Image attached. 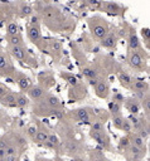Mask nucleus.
Here are the masks:
<instances>
[{
  "label": "nucleus",
  "mask_w": 150,
  "mask_h": 161,
  "mask_svg": "<svg viewBox=\"0 0 150 161\" xmlns=\"http://www.w3.org/2000/svg\"><path fill=\"white\" fill-rule=\"evenodd\" d=\"M90 25H91V29H92V33L95 34V37H97V38H104L105 35H107V27H106L105 24L90 23Z\"/></svg>",
  "instance_id": "1"
},
{
  "label": "nucleus",
  "mask_w": 150,
  "mask_h": 161,
  "mask_svg": "<svg viewBox=\"0 0 150 161\" xmlns=\"http://www.w3.org/2000/svg\"><path fill=\"white\" fill-rule=\"evenodd\" d=\"M96 93H97L98 97L101 98L107 97V94H109V84H107V82H105V80L97 82V84H96Z\"/></svg>",
  "instance_id": "2"
},
{
  "label": "nucleus",
  "mask_w": 150,
  "mask_h": 161,
  "mask_svg": "<svg viewBox=\"0 0 150 161\" xmlns=\"http://www.w3.org/2000/svg\"><path fill=\"white\" fill-rule=\"evenodd\" d=\"M129 63L131 64V67H134V68H140L141 63H143V59L139 56V53L131 52L129 54Z\"/></svg>",
  "instance_id": "3"
},
{
  "label": "nucleus",
  "mask_w": 150,
  "mask_h": 161,
  "mask_svg": "<svg viewBox=\"0 0 150 161\" xmlns=\"http://www.w3.org/2000/svg\"><path fill=\"white\" fill-rule=\"evenodd\" d=\"M12 53L13 56L18 59H20V61H25L28 56H27V52H25V49H24L23 47H13L12 48Z\"/></svg>",
  "instance_id": "4"
},
{
  "label": "nucleus",
  "mask_w": 150,
  "mask_h": 161,
  "mask_svg": "<svg viewBox=\"0 0 150 161\" xmlns=\"http://www.w3.org/2000/svg\"><path fill=\"white\" fill-rule=\"evenodd\" d=\"M102 47L105 48H114L116 46V37L114 34H109V35H105L102 38V42H101Z\"/></svg>",
  "instance_id": "5"
},
{
  "label": "nucleus",
  "mask_w": 150,
  "mask_h": 161,
  "mask_svg": "<svg viewBox=\"0 0 150 161\" xmlns=\"http://www.w3.org/2000/svg\"><path fill=\"white\" fill-rule=\"evenodd\" d=\"M102 9L105 12L110 13V14H117L120 12V6L117 5L116 3H111V1H107V3H104L102 4Z\"/></svg>",
  "instance_id": "6"
},
{
  "label": "nucleus",
  "mask_w": 150,
  "mask_h": 161,
  "mask_svg": "<svg viewBox=\"0 0 150 161\" xmlns=\"http://www.w3.org/2000/svg\"><path fill=\"white\" fill-rule=\"evenodd\" d=\"M1 99V103H4L5 106H9V107H15L17 104H15V99H17V96L15 94H13V93H8L5 94L4 97L0 98Z\"/></svg>",
  "instance_id": "7"
},
{
  "label": "nucleus",
  "mask_w": 150,
  "mask_h": 161,
  "mask_svg": "<svg viewBox=\"0 0 150 161\" xmlns=\"http://www.w3.org/2000/svg\"><path fill=\"white\" fill-rule=\"evenodd\" d=\"M28 37H29V39L32 40V42L37 43L38 40L41 39V30H39V28H35V27H29V29H28Z\"/></svg>",
  "instance_id": "8"
},
{
  "label": "nucleus",
  "mask_w": 150,
  "mask_h": 161,
  "mask_svg": "<svg viewBox=\"0 0 150 161\" xmlns=\"http://www.w3.org/2000/svg\"><path fill=\"white\" fill-rule=\"evenodd\" d=\"M91 137L93 140H96L100 145L102 146H107V137L104 135V132H96V131H91Z\"/></svg>",
  "instance_id": "9"
},
{
  "label": "nucleus",
  "mask_w": 150,
  "mask_h": 161,
  "mask_svg": "<svg viewBox=\"0 0 150 161\" xmlns=\"http://www.w3.org/2000/svg\"><path fill=\"white\" fill-rule=\"evenodd\" d=\"M29 93V97L33 98V99H38V98H41L42 96H43V93H44V89L42 88V87H32L28 91Z\"/></svg>",
  "instance_id": "10"
},
{
  "label": "nucleus",
  "mask_w": 150,
  "mask_h": 161,
  "mask_svg": "<svg viewBox=\"0 0 150 161\" xmlns=\"http://www.w3.org/2000/svg\"><path fill=\"white\" fill-rule=\"evenodd\" d=\"M48 132H47L46 130H42V131H37V133H35V141L37 142H41V144H44L47 140H48Z\"/></svg>",
  "instance_id": "11"
},
{
  "label": "nucleus",
  "mask_w": 150,
  "mask_h": 161,
  "mask_svg": "<svg viewBox=\"0 0 150 161\" xmlns=\"http://www.w3.org/2000/svg\"><path fill=\"white\" fill-rule=\"evenodd\" d=\"M119 79L121 82V84L124 87H130L131 86V83H133V79H131V77L126 73H120L119 74Z\"/></svg>",
  "instance_id": "12"
},
{
  "label": "nucleus",
  "mask_w": 150,
  "mask_h": 161,
  "mask_svg": "<svg viewBox=\"0 0 150 161\" xmlns=\"http://www.w3.org/2000/svg\"><path fill=\"white\" fill-rule=\"evenodd\" d=\"M148 88V83L144 80H135L133 84V89H135L136 92H144Z\"/></svg>",
  "instance_id": "13"
},
{
  "label": "nucleus",
  "mask_w": 150,
  "mask_h": 161,
  "mask_svg": "<svg viewBox=\"0 0 150 161\" xmlns=\"http://www.w3.org/2000/svg\"><path fill=\"white\" fill-rule=\"evenodd\" d=\"M129 47H130V49H134V51L140 48V42H139L138 37L135 34L130 35V38H129Z\"/></svg>",
  "instance_id": "14"
},
{
  "label": "nucleus",
  "mask_w": 150,
  "mask_h": 161,
  "mask_svg": "<svg viewBox=\"0 0 150 161\" xmlns=\"http://www.w3.org/2000/svg\"><path fill=\"white\" fill-rule=\"evenodd\" d=\"M126 107H127V109L133 113V115H136L139 112V109H140V107H139V103L136 102V101H129L127 102V104H126Z\"/></svg>",
  "instance_id": "15"
},
{
  "label": "nucleus",
  "mask_w": 150,
  "mask_h": 161,
  "mask_svg": "<svg viewBox=\"0 0 150 161\" xmlns=\"http://www.w3.org/2000/svg\"><path fill=\"white\" fill-rule=\"evenodd\" d=\"M131 145H134V146H136V147H140V149H144L145 146V142H144V138H141L139 135H136V136H134L133 138H131Z\"/></svg>",
  "instance_id": "16"
},
{
  "label": "nucleus",
  "mask_w": 150,
  "mask_h": 161,
  "mask_svg": "<svg viewBox=\"0 0 150 161\" xmlns=\"http://www.w3.org/2000/svg\"><path fill=\"white\" fill-rule=\"evenodd\" d=\"M6 32H8V34L10 35H18V25L17 23H13V22H10V23H8V25H6Z\"/></svg>",
  "instance_id": "17"
},
{
  "label": "nucleus",
  "mask_w": 150,
  "mask_h": 161,
  "mask_svg": "<svg viewBox=\"0 0 150 161\" xmlns=\"http://www.w3.org/2000/svg\"><path fill=\"white\" fill-rule=\"evenodd\" d=\"M47 103L49 104V107H52V108L59 107V101H58V98L56 97V96H52V94H49V96L47 97Z\"/></svg>",
  "instance_id": "18"
},
{
  "label": "nucleus",
  "mask_w": 150,
  "mask_h": 161,
  "mask_svg": "<svg viewBox=\"0 0 150 161\" xmlns=\"http://www.w3.org/2000/svg\"><path fill=\"white\" fill-rule=\"evenodd\" d=\"M15 104H17V107H25L28 104V98L23 96V94H19V96H17Z\"/></svg>",
  "instance_id": "19"
},
{
  "label": "nucleus",
  "mask_w": 150,
  "mask_h": 161,
  "mask_svg": "<svg viewBox=\"0 0 150 161\" xmlns=\"http://www.w3.org/2000/svg\"><path fill=\"white\" fill-rule=\"evenodd\" d=\"M18 84H19V87H20V89H23V91H27L29 88V80L25 78V77H23V76H20L19 78H18Z\"/></svg>",
  "instance_id": "20"
},
{
  "label": "nucleus",
  "mask_w": 150,
  "mask_h": 161,
  "mask_svg": "<svg viewBox=\"0 0 150 161\" xmlns=\"http://www.w3.org/2000/svg\"><path fill=\"white\" fill-rule=\"evenodd\" d=\"M76 117L80 121H85V122L88 121V113H87L86 109H77L76 111Z\"/></svg>",
  "instance_id": "21"
},
{
  "label": "nucleus",
  "mask_w": 150,
  "mask_h": 161,
  "mask_svg": "<svg viewBox=\"0 0 150 161\" xmlns=\"http://www.w3.org/2000/svg\"><path fill=\"white\" fill-rule=\"evenodd\" d=\"M82 73L86 76V77H88L90 79L96 78V76H97V72H96L95 69H92V68H85L83 71H82Z\"/></svg>",
  "instance_id": "22"
},
{
  "label": "nucleus",
  "mask_w": 150,
  "mask_h": 161,
  "mask_svg": "<svg viewBox=\"0 0 150 161\" xmlns=\"http://www.w3.org/2000/svg\"><path fill=\"white\" fill-rule=\"evenodd\" d=\"M9 43H10L13 47H20L22 46V38H20L19 35H12Z\"/></svg>",
  "instance_id": "23"
},
{
  "label": "nucleus",
  "mask_w": 150,
  "mask_h": 161,
  "mask_svg": "<svg viewBox=\"0 0 150 161\" xmlns=\"http://www.w3.org/2000/svg\"><path fill=\"white\" fill-rule=\"evenodd\" d=\"M122 121H124V118H122L121 116H120V115H115V116H114V118H112V123H114V126H115L116 128H121Z\"/></svg>",
  "instance_id": "24"
},
{
  "label": "nucleus",
  "mask_w": 150,
  "mask_h": 161,
  "mask_svg": "<svg viewBox=\"0 0 150 161\" xmlns=\"http://www.w3.org/2000/svg\"><path fill=\"white\" fill-rule=\"evenodd\" d=\"M121 130H124L125 132H131L133 130V125L129 120H124L122 121V125H121Z\"/></svg>",
  "instance_id": "25"
},
{
  "label": "nucleus",
  "mask_w": 150,
  "mask_h": 161,
  "mask_svg": "<svg viewBox=\"0 0 150 161\" xmlns=\"http://www.w3.org/2000/svg\"><path fill=\"white\" fill-rule=\"evenodd\" d=\"M110 109H111V112L114 113V115H119V112H120V103L119 102H111L110 103Z\"/></svg>",
  "instance_id": "26"
},
{
  "label": "nucleus",
  "mask_w": 150,
  "mask_h": 161,
  "mask_svg": "<svg viewBox=\"0 0 150 161\" xmlns=\"http://www.w3.org/2000/svg\"><path fill=\"white\" fill-rule=\"evenodd\" d=\"M32 13V8L29 5H27V4H23V5L20 6V15L22 17H27V15H29Z\"/></svg>",
  "instance_id": "27"
},
{
  "label": "nucleus",
  "mask_w": 150,
  "mask_h": 161,
  "mask_svg": "<svg viewBox=\"0 0 150 161\" xmlns=\"http://www.w3.org/2000/svg\"><path fill=\"white\" fill-rule=\"evenodd\" d=\"M44 144H47V146H49V147H56L58 144V140L56 136H48V140Z\"/></svg>",
  "instance_id": "28"
},
{
  "label": "nucleus",
  "mask_w": 150,
  "mask_h": 161,
  "mask_svg": "<svg viewBox=\"0 0 150 161\" xmlns=\"http://www.w3.org/2000/svg\"><path fill=\"white\" fill-rule=\"evenodd\" d=\"M130 150H131V154H133V155H135V157H140V156L144 155V151H141L143 149L136 147V146H134V145H131Z\"/></svg>",
  "instance_id": "29"
},
{
  "label": "nucleus",
  "mask_w": 150,
  "mask_h": 161,
  "mask_svg": "<svg viewBox=\"0 0 150 161\" xmlns=\"http://www.w3.org/2000/svg\"><path fill=\"white\" fill-rule=\"evenodd\" d=\"M91 131H96V132H104V125L101 122H95L92 123V130Z\"/></svg>",
  "instance_id": "30"
},
{
  "label": "nucleus",
  "mask_w": 150,
  "mask_h": 161,
  "mask_svg": "<svg viewBox=\"0 0 150 161\" xmlns=\"http://www.w3.org/2000/svg\"><path fill=\"white\" fill-rule=\"evenodd\" d=\"M41 25V22H39V18L37 15H33L32 19H30V27H35V28H39Z\"/></svg>",
  "instance_id": "31"
},
{
  "label": "nucleus",
  "mask_w": 150,
  "mask_h": 161,
  "mask_svg": "<svg viewBox=\"0 0 150 161\" xmlns=\"http://www.w3.org/2000/svg\"><path fill=\"white\" fill-rule=\"evenodd\" d=\"M130 122H131V125H134V127H135V128H139V127H140V125H141L140 120H139L136 116H130Z\"/></svg>",
  "instance_id": "32"
},
{
  "label": "nucleus",
  "mask_w": 150,
  "mask_h": 161,
  "mask_svg": "<svg viewBox=\"0 0 150 161\" xmlns=\"http://www.w3.org/2000/svg\"><path fill=\"white\" fill-rule=\"evenodd\" d=\"M64 77L67 78V80H68L69 84H72V86H77V79H76V77H73V76H69V74H64Z\"/></svg>",
  "instance_id": "33"
},
{
  "label": "nucleus",
  "mask_w": 150,
  "mask_h": 161,
  "mask_svg": "<svg viewBox=\"0 0 150 161\" xmlns=\"http://www.w3.org/2000/svg\"><path fill=\"white\" fill-rule=\"evenodd\" d=\"M5 152H6V155H15V152H17V147L9 145V146L5 149Z\"/></svg>",
  "instance_id": "34"
},
{
  "label": "nucleus",
  "mask_w": 150,
  "mask_h": 161,
  "mask_svg": "<svg viewBox=\"0 0 150 161\" xmlns=\"http://www.w3.org/2000/svg\"><path fill=\"white\" fill-rule=\"evenodd\" d=\"M27 133H28L30 137H34L35 133H37V127L35 126H29L28 130H27Z\"/></svg>",
  "instance_id": "35"
},
{
  "label": "nucleus",
  "mask_w": 150,
  "mask_h": 161,
  "mask_svg": "<svg viewBox=\"0 0 150 161\" xmlns=\"http://www.w3.org/2000/svg\"><path fill=\"white\" fill-rule=\"evenodd\" d=\"M8 67V62L4 56H0V69H5Z\"/></svg>",
  "instance_id": "36"
},
{
  "label": "nucleus",
  "mask_w": 150,
  "mask_h": 161,
  "mask_svg": "<svg viewBox=\"0 0 150 161\" xmlns=\"http://www.w3.org/2000/svg\"><path fill=\"white\" fill-rule=\"evenodd\" d=\"M51 47H52V51H54V52H58V51H61V44L58 43L57 40H53L52 44H51Z\"/></svg>",
  "instance_id": "37"
},
{
  "label": "nucleus",
  "mask_w": 150,
  "mask_h": 161,
  "mask_svg": "<svg viewBox=\"0 0 150 161\" xmlns=\"http://www.w3.org/2000/svg\"><path fill=\"white\" fill-rule=\"evenodd\" d=\"M148 135H149V130H148V128H144V127H143V128L140 130V132H139V136L141 138H146Z\"/></svg>",
  "instance_id": "38"
},
{
  "label": "nucleus",
  "mask_w": 150,
  "mask_h": 161,
  "mask_svg": "<svg viewBox=\"0 0 150 161\" xmlns=\"http://www.w3.org/2000/svg\"><path fill=\"white\" fill-rule=\"evenodd\" d=\"M8 93H9V89H8L6 87H4V86H1V84H0V98L4 97V96L8 94Z\"/></svg>",
  "instance_id": "39"
},
{
  "label": "nucleus",
  "mask_w": 150,
  "mask_h": 161,
  "mask_svg": "<svg viewBox=\"0 0 150 161\" xmlns=\"http://www.w3.org/2000/svg\"><path fill=\"white\" fill-rule=\"evenodd\" d=\"M8 146H9V142L6 141L5 138H1V140H0V149H4V150H5Z\"/></svg>",
  "instance_id": "40"
},
{
  "label": "nucleus",
  "mask_w": 150,
  "mask_h": 161,
  "mask_svg": "<svg viewBox=\"0 0 150 161\" xmlns=\"http://www.w3.org/2000/svg\"><path fill=\"white\" fill-rule=\"evenodd\" d=\"M3 160H5V161H18V157L15 155H6Z\"/></svg>",
  "instance_id": "41"
},
{
  "label": "nucleus",
  "mask_w": 150,
  "mask_h": 161,
  "mask_svg": "<svg viewBox=\"0 0 150 161\" xmlns=\"http://www.w3.org/2000/svg\"><path fill=\"white\" fill-rule=\"evenodd\" d=\"M141 34H143V37H145V40H149V29L145 28L141 30Z\"/></svg>",
  "instance_id": "42"
},
{
  "label": "nucleus",
  "mask_w": 150,
  "mask_h": 161,
  "mask_svg": "<svg viewBox=\"0 0 150 161\" xmlns=\"http://www.w3.org/2000/svg\"><path fill=\"white\" fill-rule=\"evenodd\" d=\"M129 144H130V141H129V138H127V137L121 138V141H120V145H121V146H124V147H125V146H127Z\"/></svg>",
  "instance_id": "43"
},
{
  "label": "nucleus",
  "mask_w": 150,
  "mask_h": 161,
  "mask_svg": "<svg viewBox=\"0 0 150 161\" xmlns=\"http://www.w3.org/2000/svg\"><path fill=\"white\" fill-rule=\"evenodd\" d=\"M76 150H77V145H75V144H69L68 145V151L69 152H76Z\"/></svg>",
  "instance_id": "44"
},
{
  "label": "nucleus",
  "mask_w": 150,
  "mask_h": 161,
  "mask_svg": "<svg viewBox=\"0 0 150 161\" xmlns=\"http://www.w3.org/2000/svg\"><path fill=\"white\" fill-rule=\"evenodd\" d=\"M87 3H88L90 5H92V6H97L98 5V0H87Z\"/></svg>",
  "instance_id": "45"
},
{
  "label": "nucleus",
  "mask_w": 150,
  "mask_h": 161,
  "mask_svg": "<svg viewBox=\"0 0 150 161\" xmlns=\"http://www.w3.org/2000/svg\"><path fill=\"white\" fill-rule=\"evenodd\" d=\"M5 156H6L5 150H4V149H0V160H3V159H4Z\"/></svg>",
  "instance_id": "46"
},
{
  "label": "nucleus",
  "mask_w": 150,
  "mask_h": 161,
  "mask_svg": "<svg viewBox=\"0 0 150 161\" xmlns=\"http://www.w3.org/2000/svg\"><path fill=\"white\" fill-rule=\"evenodd\" d=\"M143 104H145V111L149 112V99H148V98L145 99V102H143Z\"/></svg>",
  "instance_id": "47"
},
{
  "label": "nucleus",
  "mask_w": 150,
  "mask_h": 161,
  "mask_svg": "<svg viewBox=\"0 0 150 161\" xmlns=\"http://www.w3.org/2000/svg\"><path fill=\"white\" fill-rule=\"evenodd\" d=\"M97 82H98V80L96 79V78H92V79L90 80V83H91V86H96V84H97Z\"/></svg>",
  "instance_id": "48"
},
{
  "label": "nucleus",
  "mask_w": 150,
  "mask_h": 161,
  "mask_svg": "<svg viewBox=\"0 0 150 161\" xmlns=\"http://www.w3.org/2000/svg\"><path fill=\"white\" fill-rule=\"evenodd\" d=\"M75 161H83L82 159H77V160H75Z\"/></svg>",
  "instance_id": "49"
},
{
  "label": "nucleus",
  "mask_w": 150,
  "mask_h": 161,
  "mask_svg": "<svg viewBox=\"0 0 150 161\" xmlns=\"http://www.w3.org/2000/svg\"><path fill=\"white\" fill-rule=\"evenodd\" d=\"M46 1H48V0H46Z\"/></svg>",
  "instance_id": "50"
},
{
  "label": "nucleus",
  "mask_w": 150,
  "mask_h": 161,
  "mask_svg": "<svg viewBox=\"0 0 150 161\" xmlns=\"http://www.w3.org/2000/svg\"><path fill=\"white\" fill-rule=\"evenodd\" d=\"M101 161H104V160H101Z\"/></svg>",
  "instance_id": "51"
},
{
  "label": "nucleus",
  "mask_w": 150,
  "mask_h": 161,
  "mask_svg": "<svg viewBox=\"0 0 150 161\" xmlns=\"http://www.w3.org/2000/svg\"><path fill=\"white\" fill-rule=\"evenodd\" d=\"M59 161H61V160H59Z\"/></svg>",
  "instance_id": "52"
},
{
  "label": "nucleus",
  "mask_w": 150,
  "mask_h": 161,
  "mask_svg": "<svg viewBox=\"0 0 150 161\" xmlns=\"http://www.w3.org/2000/svg\"><path fill=\"white\" fill-rule=\"evenodd\" d=\"M135 161H136V160H135Z\"/></svg>",
  "instance_id": "53"
}]
</instances>
